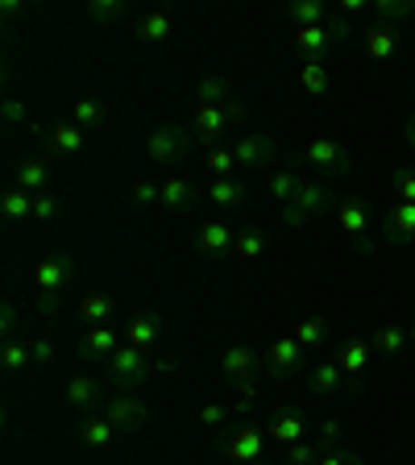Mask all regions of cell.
Segmentation results:
<instances>
[{
    "label": "cell",
    "mask_w": 415,
    "mask_h": 465,
    "mask_svg": "<svg viewBox=\"0 0 415 465\" xmlns=\"http://www.w3.org/2000/svg\"><path fill=\"white\" fill-rule=\"evenodd\" d=\"M266 253V237L258 229H237V242H232V258L237 262H253Z\"/></svg>",
    "instance_id": "cell-34"
},
{
    "label": "cell",
    "mask_w": 415,
    "mask_h": 465,
    "mask_svg": "<svg viewBox=\"0 0 415 465\" xmlns=\"http://www.w3.org/2000/svg\"><path fill=\"white\" fill-rule=\"evenodd\" d=\"M5 121H9V125H34V121H29V113H25V104H21V100H5Z\"/></svg>",
    "instance_id": "cell-51"
},
{
    "label": "cell",
    "mask_w": 415,
    "mask_h": 465,
    "mask_svg": "<svg viewBox=\"0 0 415 465\" xmlns=\"http://www.w3.org/2000/svg\"><path fill=\"white\" fill-rule=\"evenodd\" d=\"M415 13V0H378L374 5V17L382 21V25H399V21H407Z\"/></svg>",
    "instance_id": "cell-42"
},
{
    "label": "cell",
    "mask_w": 415,
    "mask_h": 465,
    "mask_svg": "<svg viewBox=\"0 0 415 465\" xmlns=\"http://www.w3.org/2000/svg\"><path fill=\"white\" fill-rule=\"evenodd\" d=\"M300 84H303V92H311V96H324V92H329L332 75H329V67H324V58H303Z\"/></svg>",
    "instance_id": "cell-29"
},
{
    "label": "cell",
    "mask_w": 415,
    "mask_h": 465,
    "mask_svg": "<svg viewBox=\"0 0 415 465\" xmlns=\"http://www.w3.org/2000/svg\"><path fill=\"white\" fill-rule=\"evenodd\" d=\"M13 329H17V308H13V303H5V312H0V332H5V337H13Z\"/></svg>",
    "instance_id": "cell-54"
},
{
    "label": "cell",
    "mask_w": 415,
    "mask_h": 465,
    "mask_svg": "<svg viewBox=\"0 0 415 465\" xmlns=\"http://www.w3.org/2000/svg\"><path fill=\"white\" fill-rule=\"evenodd\" d=\"M308 411L303 407H279L271 420H266V436H271L274 445H295V440H303L308 436Z\"/></svg>",
    "instance_id": "cell-12"
},
{
    "label": "cell",
    "mask_w": 415,
    "mask_h": 465,
    "mask_svg": "<svg viewBox=\"0 0 415 465\" xmlns=\"http://www.w3.org/2000/svg\"><path fill=\"white\" fill-rule=\"evenodd\" d=\"M79 436H84V445H87V449H104L108 440L116 436V428L108 424L104 416H87V420H84V432H79Z\"/></svg>",
    "instance_id": "cell-40"
},
{
    "label": "cell",
    "mask_w": 415,
    "mask_h": 465,
    "mask_svg": "<svg viewBox=\"0 0 415 465\" xmlns=\"http://www.w3.org/2000/svg\"><path fill=\"white\" fill-rule=\"evenodd\" d=\"M79 316L87 320V324H108V316H113V300H108V295H84V300H79Z\"/></svg>",
    "instance_id": "cell-41"
},
{
    "label": "cell",
    "mask_w": 415,
    "mask_h": 465,
    "mask_svg": "<svg viewBox=\"0 0 415 465\" xmlns=\"http://www.w3.org/2000/svg\"><path fill=\"white\" fill-rule=\"evenodd\" d=\"M125 13V0H92L87 5V17L92 21H100V25H108V21H116Z\"/></svg>",
    "instance_id": "cell-44"
},
{
    "label": "cell",
    "mask_w": 415,
    "mask_h": 465,
    "mask_svg": "<svg viewBox=\"0 0 415 465\" xmlns=\"http://www.w3.org/2000/svg\"><path fill=\"white\" fill-rule=\"evenodd\" d=\"M300 174L295 171H287V166H279V171H271V179H266V195L271 200H279V203H291L295 200V192H300Z\"/></svg>",
    "instance_id": "cell-31"
},
{
    "label": "cell",
    "mask_w": 415,
    "mask_h": 465,
    "mask_svg": "<svg viewBox=\"0 0 415 465\" xmlns=\"http://www.w3.org/2000/svg\"><path fill=\"white\" fill-rule=\"evenodd\" d=\"M370 345H374V353H382V358H399L411 341H407V329H399V324H382V329L370 337Z\"/></svg>",
    "instance_id": "cell-30"
},
{
    "label": "cell",
    "mask_w": 415,
    "mask_h": 465,
    "mask_svg": "<svg viewBox=\"0 0 415 465\" xmlns=\"http://www.w3.org/2000/svg\"><path fill=\"white\" fill-rule=\"evenodd\" d=\"M411 100H415V84H411Z\"/></svg>",
    "instance_id": "cell-60"
},
{
    "label": "cell",
    "mask_w": 415,
    "mask_h": 465,
    "mask_svg": "<svg viewBox=\"0 0 415 465\" xmlns=\"http://www.w3.org/2000/svg\"><path fill=\"white\" fill-rule=\"evenodd\" d=\"M192 200H195L192 179H183V174H166V179H158V203H163V208L183 213V208H192Z\"/></svg>",
    "instance_id": "cell-21"
},
{
    "label": "cell",
    "mask_w": 415,
    "mask_h": 465,
    "mask_svg": "<svg viewBox=\"0 0 415 465\" xmlns=\"http://www.w3.org/2000/svg\"><path fill=\"white\" fill-rule=\"evenodd\" d=\"M13 179H17L21 192L42 195V192L50 187V166H46V163H38V158H29V163H21V166H17V174H13Z\"/></svg>",
    "instance_id": "cell-28"
},
{
    "label": "cell",
    "mask_w": 415,
    "mask_h": 465,
    "mask_svg": "<svg viewBox=\"0 0 415 465\" xmlns=\"http://www.w3.org/2000/svg\"><path fill=\"white\" fill-rule=\"evenodd\" d=\"M262 366L271 378H295L303 366H308V349L291 337H271L266 341V353H262Z\"/></svg>",
    "instance_id": "cell-8"
},
{
    "label": "cell",
    "mask_w": 415,
    "mask_h": 465,
    "mask_svg": "<svg viewBox=\"0 0 415 465\" xmlns=\"http://www.w3.org/2000/svg\"><path fill=\"white\" fill-rule=\"evenodd\" d=\"M129 203H133V208H150V203H158V183L137 179V183L129 187Z\"/></svg>",
    "instance_id": "cell-45"
},
{
    "label": "cell",
    "mask_w": 415,
    "mask_h": 465,
    "mask_svg": "<svg viewBox=\"0 0 415 465\" xmlns=\"http://www.w3.org/2000/svg\"><path fill=\"white\" fill-rule=\"evenodd\" d=\"M125 345L121 341V332L113 329V324H92V329L79 337V345H75V353H79V361H92V366H104L108 358H113L116 349Z\"/></svg>",
    "instance_id": "cell-10"
},
{
    "label": "cell",
    "mask_w": 415,
    "mask_h": 465,
    "mask_svg": "<svg viewBox=\"0 0 415 465\" xmlns=\"http://www.w3.org/2000/svg\"><path fill=\"white\" fill-rule=\"evenodd\" d=\"M125 341L137 349H158V341H163V316L158 312H137V316H129L125 324Z\"/></svg>",
    "instance_id": "cell-20"
},
{
    "label": "cell",
    "mask_w": 415,
    "mask_h": 465,
    "mask_svg": "<svg viewBox=\"0 0 415 465\" xmlns=\"http://www.w3.org/2000/svg\"><path fill=\"white\" fill-rule=\"evenodd\" d=\"M224 416H229V407L224 403H200V411H195V420H200L203 428H221Z\"/></svg>",
    "instance_id": "cell-49"
},
{
    "label": "cell",
    "mask_w": 415,
    "mask_h": 465,
    "mask_svg": "<svg viewBox=\"0 0 415 465\" xmlns=\"http://www.w3.org/2000/svg\"><path fill=\"white\" fill-rule=\"evenodd\" d=\"M242 116H245V104H242V100H232V104H195V108H192V121H187V129H192L195 142L216 145L224 134H229L232 121H242Z\"/></svg>",
    "instance_id": "cell-3"
},
{
    "label": "cell",
    "mask_w": 415,
    "mask_h": 465,
    "mask_svg": "<svg viewBox=\"0 0 415 465\" xmlns=\"http://www.w3.org/2000/svg\"><path fill=\"white\" fill-rule=\"evenodd\" d=\"M253 399H258V387H253V382H242V387H237V411H250Z\"/></svg>",
    "instance_id": "cell-53"
},
{
    "label": "cell",
    "mask_w": 415,
    "mask_h": 465,
    "mask_svg": "<svg viewBox=\"0 0 415 465\" xmlns=\"http://www.w3.org/2000/svg\"><path fill=\"white\" fill-rule=\"evenodd\" d=\"M232 158H237V166H271L279 158V145L266 134H237L232 137Z\"/></svg>",
    "instance_id": "cell-16"
},
{
    "label": "cell",
    "mask_w": 415,
    "mask_h": 465,
    "mask_svg": "<svg viewBox=\"0 0 415 465\" xmlns=\"http://www.w3.org/2000/svg\"><path fill=\"white\" fill-rule=\"evenodd\" d=\"M133 34L142 42H166V38H171V13H163V9L142 13V17H137V25H133Z\"/></svg>",
    "instance_id": "cell-27"
},
{
    "label": "cell",
    "mask_w": 415,
    "mask_h": 465,
    "mask_svg": "<svg viewBox=\"0 0 415 465\" xmlns=\"http://www.w3.org/2000/svg\"><path fill=\"white\" fill-rule=\"evenodd\" d=\"M71 253H58V258H42L34 271H29V279H34V287H38V312L42 316H54V308H58V291L67 287V279H71Z\"/></svg>",
    "instance_id": "cell-4"
},
{
    "label": "cell",
    "mask_w": 415,
    "mask_h": 465,
    "mask_svg": "<svg viewBox=\"0 0 415 465\" xmlns=\"http://www.w3.org/2000/svg\"><path fill=\"white\" fill-rule=\"evenodd\" d=\"M71 121H75L84 134L104 125V104H100V100H75V104H71Z\"/></svg>",
    "instance_id": "cell-39"
},
{
    "label": "cell",
    "mask_w": 415,
    "mask_h": 465,
    "mask_svg": "<svg viewBox=\"0 0 415 465\" xmlns=\"http://www.w3.org/2000/svg\"><path fill=\"white\" fill-rule=\"evenodd\" d=\"M287 17L295 21V29H303V25H324V21H329V9H324L320 0H291V5H287Z\"/></svg>",
    "instance_id": "cell-33"
},
{
    "label": "cell",
    "mask_w": 415,
    "mask_h": 465,
    "mask_svg": "<svg viewBox=\"0 0 415 465\" xmlns=\"http://www.w3.org/2000/svg\"><path fill=\"white\" fill-rule=\"evenodd\" d=\"M361 9H366V0H341V13H345V17L349 13H361Z\"/></svg>",
    "instance_id": "cell-57"
},
{
    "label": "cell",
    "mask_w": 415,
    "mask_h": 465,
    "mask_svg": "<svg viewBox=\"0 0 415 465\" xmlns=\"http://www.w3.org/2000/svg\"><path fill=\"white\" fill-rule=\"evenodd\" d=\"M174 370H179L174 358H154V374H174Z\"/></svg>",
    "instance_id": "cell-55"
},
{
    "label": "cell",
    "mask_w": 415,
    "mask_h": 465,
    "mask_svg": "<svg viewBox=\"0 0 415 465\" xmlns=\"http://www.w3.org/2000/svg\"><path fill=\"white\" fill-rule=\"evenodd\" d=\"M266 428H258V424H237V428H229V432L221 436V449H224V457L229 461H237V465H253V461H262V453H266Z\"/></svg>",
    "instance_id": "cell-9"
},
{
    "label": "cell",
    "mask_w": 415,
    "mask_h": 465,
    "mask_svg": "<svg viewBox=\"0 0 415 465\" xmlns=\"http://www.w3.org/2000/svg\"><path fill=\"white\" fill-rule=\"evenodd\" d=\"M316 465H366V457L353 449H329V453H320Z\"/></svg>",
    "instance_id": "cell-48"
},
{
    "label": "cell",
    "mask_w": 415,
    "mask_h": 465,
    "mask_svg": "<svg viewBox=\"0 0 415 465\" xmlns=\"http://www.w3.org/2000/svg\"><path fill=\"white\" fill-rule=\"evenodd\" d=\"M17 9H21V5H17V0H0V13H5V17H17Z\"/></svg>",
    "instance_id": "cell-58"
},
{
    "label": "cell",
    "mask_w": 415,
    "mask_h": 465,
    "mask_svg": "<svg viewBox=\"0 0 415 465\" xmlns=\"http://www.w3.org/2000/svg\"><path fill=\"white\" fill-rule=\"evenodd\" d=\"M332 46V34H329V21L324 25H303L295 29V50L303 58H324V50Z\"/></svg>",
    "instance_id": "cell-25"
},
{
    "label": "cell",
    "mask_w": 415,
    "mask_h": 465,
    "mask_svg": "<svg viewBox=\"0 0 415 465\" xmlns=\"http://www.w3.org/2000/svg\"><path fill=\"white\" fill-rule=\"evenodd\" d=\"M390 187H395V200L415 203V166H395L390 171Z\"/></svg>",
    "instance_id": "cell-43"
},
{
    "label": "cell",
    "mask_w": 415,
    "mask_h": 465,
    "mask_svg": "<svg viewBox=\"0 0 415 465\" xmlns=\"http://www.w3.org/2000/svg\"><path fill=\"white\" fill-rule=\"evenodd\" d=\"M399 25H382V21H374V25L361 34V50H366V58H374V63H387V58L399 54Z\"/></svg>",
    "instance_id": "cell-19"
},
{
    "label": "cell",
    "mask_w": 415,
    "mask_h": 465,
    "mask_svg": "<svg viewBox=\"0 0 415 465\" xmlns=\"http://www.w3.org/2000/svg\"><path fill=\"white\" fill-rule=\"evenodd\" d=\"M63 403L75 407V411H87V416H92L96 407H104L100 382H96L92 374H84V370H79V374H71V378H67V387H63Z\"/></svg>",
    "instance_id": "cell-17"
},
{
    "label": "cell",
    "mask_w": 415,
    "mask_h": 465,
    "mask_svg": "<svg viewBox=\"0 0 415 465\" xmlns=\"http://www.w3.org/2000/svg\"><path fill=\"white\" fill-rule=\"evenodd\" d=\"M29 353H34V361H38V366H46L50 358H54V341H34V345H29Z\"/></svg>",
    "instance_id": "cell-52"
},
{
    "label": "cell",
    "mask_w": 415,
    "mask_h": 465,
    "mask_svg": "<svg viewBox=\"0 0 415 465\" xmlns=\"http://www.w3.org/2000/svg\"><path fill=\"white\" fill-rule=\"evenodd\" d=\"M407 341H411V345H415V320H411V329H407Z\"/></svg>",
    "instance_id": "cell-59"
},
{
    "label": "cell",
    "mask_w": 415,
    "mask_h": 465,
    "mask_svg": "<svg viewBox=\"0 0 415 465\" xmlns=\"http://www.w3.org/2000/svg\"><path fill=\"white\" fill-rule=\"evenodd\" d=\"M345 370L337 366V361H329V358H320V361H311L308 366V391L311 395H345L349 391V382H345Z\"/></svg>",
    "instance_id": "cell-18"
},
{
    "label": "cell",
    "mask_w": 415,
    "mask_h": 465,
    "mask_svg": "<svg viewBox=\"0 0 415 465\" xmlns=\"http://www.w3.org/2000/svg\"><path fill=\"white\" fill-rule=\"evenodd\" d=\"M332 187L320 183V179H311V183H300V192H295V200L282 203V224H291V229H303V224L311 221V216L329 213L332 208Z\"/></svg>",
    "instance_id": "cell-6"
},
{
    "label": "cell",
    "mask_w": 415,
    "mask_h": 465,
    "mask_svg": "<svg viewBox=\"0 0 415 465\" xmlns=\"http://www.w3.org/2000/svg\"><path fill=\"white\" fill-rule=\"evenodd\" d=\"M221 374H224V382H232V387L250 382V378L258 374V353H253L245 341H232V345H224V353H221Z\"/></svg>",
    "instance_id": "cell-15"
},
{
    "label": "cell",
    "mask_w": 415,
    "mask_h": 465,
    "mask_svg": "<svg viewBox=\"0 0 415 465\" xmlns=\"http://www.w3.org/2000/svg\"><path fill=\"white\" fill-rule=\"evenodd\" d=\"M203 166H208V174H212V179H229V174L237 171V158H232V145H212V150L203 154Z\"/></svg>",
    "instance_id": "cell-38"
},
{
    "label": "cell",
    "mask_w": 415,
    "mask_h": 465,
    "mask_svg": "<svg viewBox=\"0 0 415 465\" xmlns=\"http://www.w3.org/2000/svg\"><path fill=\"white\" fill-rule=\"evenodd\" d=\"M195 100H200V104H232V87L224 84V75H200Z\"/></svg>",
    "instance_id": "cell-32"
},
{
    "label": "cell",
    "mask_w": 415,
    "mask_h": 465,
    "mask_svg": "<svg viewBox=\"0 0 415 465\" xmlns=\"http://www.w3.org/2000/svg\"><path fill=\"white\" fill-rule=\"evenodd\" d=\"M232 242H237V229H229L224 221H203L195 232V253L203 262H224L232 253Z\"/></svg>",
    "instance_id": "cell-11"
},
{
    "label": "cell",
    "mask_w": 415,
    "mask_h": 465,
    "mask_svg": "<svg viewBox=\"0 0 415 465\" xmlns=\"http://www.w3.org/2000/svg\"><path fill=\"white\" fill-rule=\"evenodd\" d=\"M316 440H320V449L329 453V449H341V424L337 420H320L316 424Z\"/></svg>",
    "instance_id": "cell-46"
},
{
    "label": "cell",
    "mask_w": 415,
    "mask_h": 465,
    "mask_svg": "<svg viewBox=\"0 0 415 465\" xmlns=\"http://www.w3.org/2000/svg\"><path fill=\"white\" fill-rule=\"evenodd\" d=\"M104 374H108V382H113V387H121L129 395V391H137L145 382V378L154 374V358H150V353H145V349H137V345H121L113 353V358L104 361Z\"/></svg>",
    "instance_id": "cell-2"
},
{
    "label": "cell",
    "mask_w": 415,
    "mask_h": 465,
    "mask_svg": "<svg viewBox=\"0 0 415 465\" xmlns=\"http://www.w3.org/2000/svg\"><path fill=\"white\" fill-rule=\"evenodd\" d=\"M411 242H415V203L395 200L390 203V213L382 216V245L403 250V245H411Z\"/></svg>",
    "instance_id": "cell-14"
},
{
    "label": "cell",
    "mask_w": 415,
    "mask_h": 465,
    "mask_svg": "<svg viewBox=\"0 0 415 465\" xmlns=\"http://www.w3.org/2000/svg\"><path fill=\"white\" fill-rule=\"evenodd\" d=\"M337 229L345 232L349 242H353V250H358V253L374 250V242H370V229H374L370 200H361V195H353V200H341L337 203Z\"/></svg>",
    "instance_id": "cell-7"
},
{
    "label": "cell",
    "mask_w": 415,
    "mask_h": 465,
    "mask_svg": "<svg viewBox=\"0 0 415 465\" xmlns=\"http://www.w3.org/2000/svg\"><path fill=\"white\" fill-rule=\"evenodd\" d=\"M58 195H50V192H42V195H34V221H54L58 216Z\"/></svg>",
    "instance_id": "cell-47"
},
{
    "label": "cell",
    "mask_w": 415,
    "mask_h": 465,
    "mask_svg": "<svg viewBox=\"0 0 415 465\" xmlns=\"http://www.w3.org/2000/svg\"><path fill=\"white\" fill-rule=\"evenodd\" d=\"M370 353H374V345L370 341H341L337 345V366L345 370V374H361V370L370 366Z\"/></svg>",
    "instance_id": "cell-26"
},
{
    "label": "cell",
    "mask_w": 415,
    "mask_h": 465,
    "mask_svg": "<svg viewBox=\"0 0 415 465\" xmlns=\"http://www.w3.org/2000/svg\"><path fill=\"white\" fill-rule=\"evenodd\" d=\"M403 142H407V145H411V150H415V113L407 116V125H403Z\"/></svg>",
    "instance_id": "cell-56"
},
{
    "label": "cell",
    "mask_w": 415,
    "mask_h": 465,
    "mask_svg": "<svg viewBox=\"0 0 415 465\" xmlns=\"http://www.w3.org/2000/svg\"><path fill=\"white\" fill-rule=\"evenodd\" d=\"M411 282H415V274H411Z\"/></svg>",
    "instance_id": "cell-62"
},
{
    "label": "cell",
    "mask_w": 415,
    "mask_h": 465,
    "mask_svg": "<svg viewBox=\"0 0 415 465\" xmlns=\"http://www.w3.org/2000/svg\"><path fill=\"white\" fill-rule=\"evenodd\" d=\"M195 137L187 125H158L154 134L145 137V154L154 158L158 166H179L183 158H192Z\"/></svg>",
    "instance_id": "cell-5"
},
{
    "label": "cell",
    "mask_w": 415,
    "mask_h": 465,
    "mask_svg": "<svg viewBox=\"0 0 415 465\" xmlns=\"http://www.w3.org/2000/svg\"><path fill=\"white\" fill-rule=\"evenodd\" d=\"M303 163L311 166V171L329 174V179H341V174L353 171V150H349L341 137H329V134H316L303 142Z\"/></svg>",
    "instance_id": "cell-1"
},
{
    "label": "cell",
    "mask_w": 415,
    "mask_h": 465,
    "mask_svg": "<svg viewBox=\"0 0 415 465\" xmlns=\"http://www.w3.org/2000/svg\"><path fill=\"white\" fill-rule=\"evenodd\" d=\"M203 195H208V203H216V208H237V203L250 195V187L242 183V179H208V187H203Z\"/></svg>",
    "instance_id": "cell-22"
},
{
    "label": "cell",
    "mask_w": 415,
    "mask_h": 465,
    "mask_svg": "<svg viewBox=\"0 0 415 465\" xmlns=\"http://www.w3.org/2000/svg\"><path fill=\"white\" fill-rule=\"evenodd\" d=\"M84 129L75 125V121H63V125H54L50 129V150L54 154H63V158H79L84 154Z\"/></svg>",
    "instance_id": "cell-23"
},
{
    "label": "cell",
    "mask_w": 415,
    "mask_h": 465,
    "mask_svg": "<svg viewBox=\"0 0 415 465\" xmlns=\"http://www.w3.org/2000/svg\"><path fill=\"white\" fill-rule=\"evenodd\" d=\"M329 34H332V42H349L358 29H353V21H349L345 13H337V17H329Z\"/></svg>",
    "instance_id": "cell-50"
},
{
    "label": "cell",
    "mask_w": 415,
    "mask_h": 465,
    "mask_svg": "<svg viewBox=\"0 0 415 465\" xmlns=\"http://www.w3.org/2000/svg\"><path fill=\"white\" fill-rule=\"evenodd\" d=\"M329 332H332V329H329V320H324V316H303L300 324L291 329V337L300 341L308 353H316V349L329 345Z\"/></svg>",
    "instance_id": "cell-24"
},
{
    "label": "cell",
    "mask_w": 415,
    "mask_h": 465,
    "mask_svg": "<svg viewBox=\"0 0 415 465\" xmlns=\"http://www.w3.org/2000/svg\"><path fill=\"white\" fill-rule=\"evenodd\" d=\"M29 361H34V353H29L25 341L5 337V345H0V366L9 370V374H17V370H21V366H29Z\"/></svg>",
    "instance_id": "cell-37"
},
{
    "label": "cell",
    "mask_w": 415,
    "mask_h": 465,
    "mask_svg": "<svg viewBox=\"0 0 415 465\" xmlns=\"http://www.w3.org/2000/svg\"><path fill=\"white\" fill-rule=\"evenodd\" d=\"M0 213L9 216V221H25V216H34V195L13 187V192L0 195Z\"/></svg>",
    "instance_id": "cell-35"
},
{
    "label": "cell",
    "mask_w": 415,
    "mask_h": 465,
    "mask_svg": "<svg viewBox=\"0 0 415 465\" xmlns=\"http://www.w3.org/2000/svg\"><path fill=\"white\" fill-rule=\"evenodd\" d=\"M253 465H266V461H253Z\"/></svg>",
    "instance_id": "cell-61"
},
{
    "label": "cell",
    "mask_w": 415,
    "mask_h": 465,
    "mask_svg": "<svg viewBox=\"0 0 415 465\" xmlns=\"http://www.w3.org/2000/svg\"><path fill=\"white\" fill-rule=\"evenodd\" d=\"M320 453H324V449H320L316 436H303V440L287 445V453H282V465H316Z\"/></svg>",
    "instance_id": "cell-36"
},
{
    "label": "cell",
    "mask_w": 415,
    "mask_h": 465,
    "mask_svg": "<svg viewBox=\"0 0 415 465\" xmlns=\"http://www.w3.org/2000/svg\"><path fill=\"white\" fill-rule=\"evenodd\" d=\"M100 416H104L116 432H137V428L145 424V416H150V407H145V399L121 395V399H104Z\"/></svg>",
    "instance_id": "cell-13"
}]
</instances>
